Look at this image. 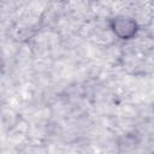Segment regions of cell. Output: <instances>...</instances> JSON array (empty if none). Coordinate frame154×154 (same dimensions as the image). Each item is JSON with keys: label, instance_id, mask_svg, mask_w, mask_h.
<instances>
[{"label": "cell", "instance_id": "6da1fadb", "mask_svg": "<svg viewBox=\"0 0 154 154\" xmlns=\"http://www.w3.org/2000/svg\"><path fill=\"white\" fill-rule=\"evenodd\" d=\"M108 26L112 34L122 41L134 40L140 31L138 23L132 17L126 14H117L111 17L108 20Z\"/></svg>", "mask_w": 154, "mask_h": 154}]
</instances>
